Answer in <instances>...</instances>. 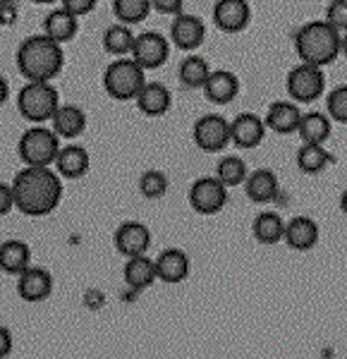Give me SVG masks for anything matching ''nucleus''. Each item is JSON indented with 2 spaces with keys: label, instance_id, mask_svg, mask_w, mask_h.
Here are the masks:
<instances>
[{
  "label": "nucleus",
  "instance_id": "a19ab883",
  "mask_svg": "<svg viewBox=\"0 0 347 359\" xmlns=\"http://www.w3.org/2000/svg\"><path fill=\"white\" fill-rule=\"evenodd\" d=\"M13 352V333L0 326V359H5Z\"/></svg>",
  "mask_w": 347,
  "mask_h": 359
},
{
  "label": "nucleus",
  "instance_id": "473e14b6",
  "mask_svg": "<svg viewBox=\"0 0 347 359\" xmlns=\"http://www.w3.org/2000/svg\"><path fill=\"white\" fill-rule=\"evenodd\" d=\"M247 175H250V170H247V163L242 158H237V156H225L223 161H218V168H216V177L221 180L225 187H237V184H245Z\"/></svg>",
  "mask_w": 347,
  "mask_h": 359
},
{
  "label": "nucleus",
  "instance_id": "ea45409f",
  "mask_svg": "<svg viewBox=\"0 0 347 359\" xmlns=\"http://www.w3.org/2000/svg\"><path fill=\"white\" fill-rule=\"evenodd\" d=\"M15 208V194H13V184L0 182V216L10 213Z\"/></svg>",
  "mask_w": 347,
  "mask_h": 359
},
{
  "label": "nucleus",
  "instance_id": "2eb2a0df",
  "mask_svg": "<svg viewBox=\"0 0 347 359\" xmlns=\"http://www.w3.org/2000/svg\"><path fill=\"white\" fill-rule=\"evenodd\" d=\"M266 137V123L254 113H240L230 120V139L240 149H257Z\"/></svg>",
  "mask_w": 347,
  "mask_h": 359
},
{
  "label": "nucleus",
  "instance_id": "f704fd0d",
  "mask_svg": "<svg viewBox=\"0 0 347 359\" xmlns=\"http://www.w3.org/2000/svg\"><path fill=\"white\" fill-rule=\"evenodd\" d=\"M326 111L333 123L347 125V84H340L328 91L326 96Z\"/></svg>",
  "mask_w": 347,
  "mask_h": 359
},
{
  "label": "nucleus",
  "instance_id": "ddd939ff",
  "mask_svg": "<svg viewBox=\"0 0 347 359\" xmlns=\"http://www.w3.org/2000/svg\"><path fill=\"white\" fill-rule=\"evenodd\" d=\"M252 20V8L247 0H218L213 5V25L225 34H237L247 29Z\"/></svg>",
  "mask_w": 347,
  "mask_h": 359
},
{
  "label": "nucleus",
  "instance_id": "aec40b11",
  "mask_svg": "<svg viewBox=\"0 0 347 359\" xmlns=\"http://www.w3.org/2000/svg\"><path fill=\"white\" fill-rule=\"evenodd\" d=\"M50 127L60 139H77L86 130V113L79 106H72V103H60V108L50 120Z\"/></svg>",
  "mask_w": 347,
  "mask_h": 359
},
{
  "label": "nucleus",
  "instance_id": "f257e3e1",
  "mask_svg": "<svg viewBox=\"0 0 347 359\" xmlns=\"http://www.w3.org/2000/svg\"><path fill=\"white\" fill-rule=\"evenodd\" d=\"M62 180L53 168L27 165L13 180L15 208L29 218H43L60 206Z\"/></svg>",
  "mask_w": 347,
  "mask_h": 359
},
{
  "label": "nucleus",
  "instance_id": "4c0bfd02",
  "mask_svg": "<svg viewBox=\"0 0 347 359\" xmlns=\"http://www.w3.org/2000/svg\"><path fill=\"white\" fill-rule=\"evenodd\" d=\"M60 8H65L74 17H82L89 15L96 8V0H60Z\"/></svg>",
  "mask_w": 347,
  "mask_h": 359
},
{
  "label": "nucleus",
  "instance_id": "a211bd4d",
  "mask_svg": "<svg viewBox=\"0 0 347 359\" xmlns=\"http://www.w3.org/2000/svg\"><path fill=\"white\" fill-rule=\"evenodd\" d=\"M137 108L142 111L147 118H161L170 111L172 106V96H170V89L161 82H147L144 89L139 91L137 96Z\"/></svg>",
  "mask_w": 347,
  "mask_h": 359
},
{
  "label": "nucleus",
  "instance_id": "58836bf2",
  "mask_svg": "<svg viewBox=\"0 0 347 359\" xmlns=\"http://www.w3.org/2000/svg\"><path fill=\"white\" fill-rule=\"evenodd\" d=\"M151 8L161 15H172L177 17L184 8V0H151Z\"/></svg>",
  "mask_w": 347,
  "mask_h": 359
},
{
  "label": "nucleus",
  "instance_id": "c756f323",
  "mask_svg": "<svg viewBox=\"0 0 347 359\" xmlns=\"http://www.w3.org/2000/svg\"><path fill=\"white\" fill-rule=\"evenodd\" d=\"M135 32H132L127 25H113L103 32V48L106 53H111L115 57H125L132 55V48H135Z\"/></svg>",
  "mask_w": 347,
  "mask_h": 359
},
{
  "label": "nucleus",
  "instance_id": "412c9836",
  "mask_svg": "<svg viewBox=\"0 0 347 359\" xmlns=\"http://www.w3.org/2000/svg\"><path fill=\"white\" fill-rule=\"evenodd\" d=\"M283 240H285L287 247H292L294 252H309V249H314L316 242H319V225L306 216H297V218H292L290 223H285V237H283Z\"/></svg>",
  "mask_w": 347,
  "mask_h": 359
},
{
  "label": "nucleus",
  "instance_id": "a18cd8bd",
  "mask_svg": "<svg viewBox=\"0 0 347 359\" xmlns=\"http://www.w3.org/2000/svg\"><path fill=\"white\" fill-rule=\"evenodd\" d=\"M343 55L347 57V32L343 34Z\"/></svg>",
  "mask_w": 347,
  "mask_h": 359
},
{
  "label": "nucleus",
  "instance_id": "de8ad7c7",
  "mask_svg": "<svg viewBox=\"0 0 347 359\" xmlns=\"http://www.w3.org/2000/svg\"><path fill=\"white\" fill-rule=\"evenodd\" d=\"M0 3H3V0H0Z\"/></svg>",
  "mask_w": 347,
  "mask_h": 359
},
{
  "label": "nucleus",
  "instance_id": "c85d7f7f",
  "mask_svg": "<svg viewBox=\"0 0 347 359\" xmlns=\"http://www.w3.org/2000/svg\"><path fill=\"white\" fill-rule=\"evenodd\" d=\"M211 65L206 62V57L201 55H187L180 62V69H177V77L180 82L187 86V89H204L206 79L211 77Z\"/></svg>",
  "mask_w": 347,
  "mask_h": 359
},
{
  "label": "nucleus",
  "instance_id": "7c9ffc66",
  "mask_svg": "<svg viewBox=\"0 0 347 359\" xmlns=\"http://www.w3.org/2000/svg\"><path fill=\"white\" fill-rule=\"evenodd\" d=\"M333 161L323 144H302L297 151V168L304 175H316Z\"/></svg>",
  "mask_w": 347,
  "mask_h": 359
},
{
  "label": "nucleus",
  "instance_id": "20e7f679",
  "mask_svg": "<svg viewBox=\"0 0 347 359\" xmlns=\"http://www.w3.org/2000/svg\"><path fill=\"white\" fill-rule=\"evenodd\" d=\"M57 108H60V94L50 82H27L17 94V111L27 123H50Z\"/></svg>",
  "mask_w": 347,
  "mask_h": 359
},
{
  "label": "nucleus",
  "instance_id": "5701e85b",
  "mask_svg": "<svg viewBox=\"0 0 347 359\" xmlns=\"http://www.w3.org/2000/svg\"><path fill=\"white\" fill-rule=\"evenodd\" d=\"M79 29V17H74L72 13H67L65 8H55L46 15L43 20V34L48 39H53L55 43H67L77 36Z\"/></svg>",
  "mask_w": 347,
  "mask_h": 359
},
{
  "label": "nucleus",
  "instance_id": "a878e982",
  "mask_svg": "<svg viewBox=\"0 0 347 359\" xmlns=\"http://www.w3.org/2000/svg\"><path fill=\"white\" fill-rule=\"evenodd\" d=\"M32 249L22 240H8L0 245V271L10 276H20L29 269Z\"/></svg>",
  "mask_w": 347,
  "mask_h": 359
},
{
  "label": "nucleus",
  "instance_id": "b1692460",
  "mask_svg": "<svg viewBox=\"0 0 347 359\" xmlns=\"http://www.w3.org/2000/svg\"><path fill=\"white\" fill-rule=\"evenodd\" d=\"M245 192L252 201H257V204H268V201H273L278 192H280V184H278V177L273 170L259 168V170L247 175Z\"/></svg>",
  "mask_w": 347,
  "mask_h": 359
},
{
  "label": "nucleus",
  "instance_id": "72a5a7b5",
  "mask_svg": "<svg viewBox=\"0 0 347 359\" xmlns=\"http://www.w3.org/2000/svg\"><path fill=\"white\" fill-rule=\"evenodd\" d=\"M139 192H142L147 199H161V196H165L168 192V177L165 172L161 170H147L142 172V177H139Z\"/></svg>",
  "mask_w": 347,
  "mask_h": 359
},
{
  "label": "nucleus",
  "instance_id": "f3484780",
  "mask_svg": "<svg viewBox=\"0 0 347 359\" xmlns=\"http://www.w3.org/2000/svg\"><path fill=\"white\" fill-rule=\"evenodd\" d=\"M91 158L82 144H65L55 158V170L65 180H79L89 172Z\"/></svg>",
  "mask_w": 347,
  "mask_h": 359
},
{
  "label": "nucleus",
  "instance_id": "e433bc0d",
  "mask_svg": "<svg viewBox=\"0 0 347 359\" xmlns=\"http://www.w3.org/2000/svg\"><path fill=\"white\" fill-rule=\"evenodd\" d=\"M20 17V5L17 0H3L0 3V27H13Z\"/></svg>",
  "mask_w": 347,
  "mask_h": 359
},
{
  "label": "nucleus",
  "instance_id": "6e6552de",
  "mask_svg": "<svg viewBox=\"0 0 347 359\" xmlns=\"http://www.w3.org/2000/svg\"><path fill=\"white\" fill-rule=\"evenodd\" d=\"M194 144L206 154L223 151L233 139H230V120H225L218 113H206L194 123L192 130Z\"/></svg>",
  "mask_w": 347,
  "mask_h": 359
},
{
  "label": "nucleus",
  "instance_id": "bb28decb",
  "mask_svg": "<svg viewBox=\"0 0 347 359\" xmlns=\"http://www.w3.org/2000/svg\"><path fill=\"white\" fill-rule=\"evenodd\" d=\"M333 132V120L328 118V113L321 111H309L302 115L297 135L304 144H323Z\"/></svg>",
  "mask_w": 347,
  "mask_h": 359
},
{
  "label": "nucleus",
  "instance_id": "c9c22d12",
  "mask_svg": "<svg viewBox=\"0 0 347 359\" xmlns=\"http://www.w3.org/2000/svg\"><path fill=\"white\" fill-rule=\"evenodd\" d=\"M323 20L333 29H338L340 34H345L347 32V0H333V3H328Z\"/></svg>",
  "mask_w": 347,
  "mask_h": 359
},
{
  "label": "nucleus",
  "instance_id": "dca6fc26",
  "mask_svg": "<svg viewBox=\"0 0 347 359\" xmlns=\"http://www.w3.org/2000/svg\"><path fill=\"white\" fill-rule=\"evenodd\" d=\"M302 115L304 113L299 111V106L294 101H275V103H271L264 123L271 132H275V135H292V132L299 130Z\"/></svg>",
  "mask_w": 347,
  "mask_h": 359
},
{
  "label": "nucleus",
  "instance_id": "1a4fd4ad",
  "mask_svg": "<svg viewBox=\"0 0 347 359\" xmlns=\"http://www.w3.org/2000/svg\"><path fill=\"white\" fill-rule=\"evenodd\" d=\"M228 204V187L218 177H199L189 187V206L201 216H216Z\"/></svg>",
  "mask_w": 347,
  "mask_h": 359
},
{
  "label": "nucleus",
  "instance_id": "2f4dec72",
  "mask_svg": "<svg viewBox=\"0 0 347 359\" xmlns=\"http://www.w3.org/2000/svg\"><path fill=\"white\" fill-rule=\"evenodd\" d=\"M151 0H113V15L120 25H142L151 13Z\"/></svg>",
  "mask_w": 347,
  "mask_h": 359
},
{
  "label": "nucleus",
  "instance_id": "f03ea898",
  "mask_svg": "<svg viewBox=\"0 0 347 359\" xmlns=\"http://www.w3.org/2000/svg\"><path fill=\"white\" fill-rule=\"evenodd\" d=\"M15 65L27 82H53L65 67V50L46 34H32L17 46Z\"/></svg>",
  "mask_w": 347,
  "mask_h": 359
},
{
  "label": "nucleus",
  "instance_id": "37998d69",
  "mask_svg": "<svg viewBox=\"0 0 347 359\" xmlns=\"http://www.w3.org/2000/svg\"><path fill=\"white\" fill-rule=\"evenodd\" d=\"M340 211H343L345 216H347V189H345L343 194H340Z\"/></svg>",
  "mask_w": 347,
  "mask_h": 359
},
{
  "label": "nucleus",
  "instance_id": "9b49d317",
  "mask_svg": "<svg viewBox=\"0 0 347 359\" xmlns=\"http://www.w3.org/2000/svg\"><path fill=\"white\" fill-rule=\"evenodd\" d=\"M113 245L127 259L142 257V254H147L149 247H151V230L139 221H127L115 230Z\"/></svg>",
  "mask_w": 347,
  "mask_h": 359
},
{
  "label": "nucleus",
  "instance_id": "393cba45",
  "mask_svg": "<svg viewBox=\"0 0 347 359\" xmlns=\"http://www.w3.org/2000/svg\"><path fill=\"white\" fill-rule=\"evenodd\" d=\"M123 276H125L127 287H130L132 292L147 290L149 285H154L156 278H158V276H156V262H154V259H149L147 254L127 259Z\"/></svg>",
  "mask_w": 347,
  "mask_h": 359
},
{
  "label": "nucleus",
  "instance_id": "7ed1b4c3",
  "mask_svg": "<svg viewBox=\"0 0 347 359\" xmlns=\"http://www.w3.org/2000/svg\"><path fill=\"white\" fill-rule=\"evenodd\" d=\"M292 41L299 60L306 62V65H333L335 57L343 53V34L333 29L326 20L306 22L294 32Z\"/></svg>",
  "mask_w": 347,
  "mask_h": 359
},
{
  "label": "nucleus",
  "instance_id": "79ce46f5",
  "mask_svg": "<svg viewBox=\"0 0 347 359\" xmlns=\"http://www.w3.org/2000/svg\"><path fill=\"white\" fill-rule=\"evenodd\" d=\"M8 96H10V84H8V79L0 74V106L8 101Z\"/></svg>",
  "mask_w": 347,
  "mask_h": 359
},
{
  "label": "nucleus",
  "instance_id": "4468645a",
  "mask_svg": "<svg viewBox=\"0 0 347 359\" xmlns=\"http://www.w3.org/2000/svg\"><path fill=\"white\" fill-rule=\"evenodd\" d=\"M53 292V276L39 266H29L25 273L17 278V294L25 302H43Z\"/></svg>",
  "mask_w": 347,
  "mask_h": 359
},
{
  "label": "nucleus",
  "instance_id": "4be33fe9",
  "mask_svg": "<svg viewBox=\"0 0 347 359\" xmlns=\"http://www.w3.org/2000/svg\"><path fill=\"white\" fill-rule=\"evenodd\" d=\"M240 94V79L230 69H213L204 84V96L211 103H230Z\"/></svg>",
  "mask_w": 347,
  "mask_h": 359
},
{
  "label": "nucleus",
  "instance_id": "c03bdc74",
  "mask_svg": "<svg viewBox=\"0 0 347 359\" xmlns=\"http://www.w3.org/2000/svg\"><path fill=\"white\" fill-rule=\"evenodd\" d=\"M36 5H53V3H60V0H34Z\"/></svg>",
  "mask_w": 347,
  "mask_h": 359
},
{
  "label": "nucleus",
  "instance_id": "0eeeda50",
  "mask_svg": "<svg viewBox=\"0 0 347 359\" xmlns=\"http://www.w3.org/2000/svg\"><path fill=\"white\" fill-rule=\"evenodd\" d=\"M285 89H287V94H290V101L294 103L319 101V98L326 94V74H323V67L299 62L297 67H292L290 72H287Z\"/></svg>",
  "mask_w": 347,
  "mask_h": 359
},
{
  "label": "nucleus",
  "instance_id": "f8f14e48",
  "mask_svg": "<svg viewBox=\"0 0 347 359\" xmlns=\"http://www.w3.org/2000/svg\"><path fill=\"white\" fill-rule=\"evenodd\" d=\"M206 39L204 20L189 13H180L170 25V43L180 50H196Z\"/></svg>",
  "mask_w": 347,
  "mask_h": 359
},
{
  "label": "nucleus",
  "instance_id": "39448f33",
  "mask_svg": "<svg viewBox=\"0 0 347 359\" xmlns=\"http://www.w3.org/2000/svg\"><path fill=\"white\" fill-rule=\"evenodd\" d=\"M144 84H147L144 67L132 55L113 60L103 72V89L115 101H137Z\"/></svg>",
  "mask_w": 347,
  "mask_h": 359
},
{
  "label": "nucleus",
  "instance_id": "49530a36",
  "mask_svg": "<svg viewBox=\"0 0 347 359\" xmlns=\"http://www.w3.org/2000/svg\"><path fill=\"white\" fill-rule=\"evenodd\" d=\"M326 3H333V0H326Z\"/></svg>",
  "mask_w": 347,
  "mask_h": 359
},
{
  "label": "nucleus",
  "instance_id": "cd10ccee",
  "mask_svg": "<svg viewBox=\"0 0 347 359\" xmlns=\"http://www.w3.org/2000/svg\"><path fill=\"white\" fill-rule=\"evenodd\" d=\"M252 233L261 245H275V242H280L285 237V221L273 211H264L254 218Z\"/></svg>",
  "mask_w": 347,
  "mask_h": 359
},
{
  "label": "nucleus",
  "instance_id": "423d86ee",
  "mask_svg": "<svg viewBox=\"0 0 347 359\" xmlns=\"http://www.w3.org/2000/svg\"><path fill=\"white\" fill-rule=\"evenodd\" d=\"M60 137L53 132V127L46 125H32L22 132L17 142V154L25 161V165L36 168H50L55 165V158L60 154Z\"/></svg>",
  "mask_w": 347,
  "mask_h": 359
},
{
  "label": "nucleus",
  "instance_id": "9d476101",
  "mask_svg": "<svg viewBox=\"0 0 347 359\" xmlns=\"http://www.w3.org/2000/svg\"><path fill=\"white\" fill-rule=\"evenodd\" d=\"M132 57L144 69H158L163 67L170 57V41L161 36L158 32H142L135 39V48H132Z\"/></svg>",
  "mask_w": 347,
  "mask_h": 359
},
{
  "label": "nucleus",
  "instance_id": "6ab92c4d",
  "mask_svg": "<svg viewBox=\"0 0 347 359\" xmlns=\"http://www.w3.org/2000/svg\"><path fill=\"white\" fill-rule=\"evenodd\" d=\"M156 276L168 285L182 283L189 276V257L182 249H163L156 259Z\"/></svg>",
  "mask_w": 347,
  "mask_h": 359
}]
</instances>
